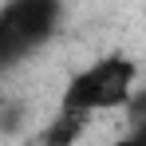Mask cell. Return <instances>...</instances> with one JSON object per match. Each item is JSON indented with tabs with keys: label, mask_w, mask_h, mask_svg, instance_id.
Instances as JSON below:
<instances>
[{
	"label": "cell",
	"mask_w": 146,
	"mask_h": 146,
	"mask_svg": "<svg viewBox=\"0 0 146 146\" xmlns=\"http://www.w3.org/2000/svg\"><path fill=\"white\" fill-rule=\"evenodd\" d=\"M134 59L126 55H103L91 67L75 75L59 95V111H79V115H99V111H119L134 95Z\"/></svg>",
	"instance_id": "cell-1"
},
{
	"label": "cell",
	"mask_w": 146,
	"mask_h": 146,
	"mask_svg": "<svg viewBox=\"0 0 146 146\" xmlns=\"http://www.w3.org/2000/svg\"><path fill=\"white\" fill-rule=\"evenodd\" d=\"M59 16H63L59 0H8L0 8V71L20 63L44 40H51Z\"/></svg>",
	"instance_id": "cell-2"
},
{
	"label": "cell",
	"mask_w": 146,
	"mask_h": 146,
	"mask_svg": "<svg viewBox=\"0 0 146 146\" xmlns=\"http://www.w3.org/2000/svg\"><path fill=\"white\" fill-rule=\"evenodd\" d=\"M83 130H87V115H79V111H59L55 122L44 130V146H75Z\"/></svg>",
	"instance_id": "cell-3"
},
{
	"label": "cell",
	"mask_w": 146,
	"mask_h": 146,
	"mask_svg": "<svg viewBox=\"0 0 146 146\" xmlns=\"http://www.w3.org/2000/svg\"><path fill=\"white\" fill-rule=\"evenodd\" d=\"M115 146H146V126H134V134L130 138H119Z\"/></svg>",
	"instance_id": "cell-4"
},
{
	"label": "cell",
	"mask_w": 146,
	"mask_h": 146,
	"mask_svg": "<svg viewBox=\"0 0 146 146\" xmlns=\"http://www.w3.org/2000/svg\"><path fill=\"white\" fill-rule=\"evenodd\" d=\"M4 107H8V103H4V99H0V119H4Z\"/></svg>",
	"instance_id": "cell-5"
}]
</instances>
